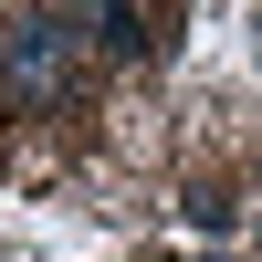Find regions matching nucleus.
I'll list each match as a JSON object with an SVG mask.
<instances>
[{
	"label": "nucleus",
	"instance_id": "1",
	"mask_svg": "<svg viewBox=\"0 0 262 262\" xmlns=\"http://www.w3.org/2000/svg\"><path fill=\"white\" fill-rule=\"evenodd\" d=\"M63 74H74V32L63 21H11L0 32V95L11 105H53Z\"/></svg>",
	"mask_w": 262,
	"mask_h": 262
},
{
	"label": "nucleus",
	"instance_id": "2",
	"mask_svg": "<svg viewBox=\"0 0 262 262\" xmlns=\"http://www.w3.org/2000/svg\"><path fill=\"white\" fill-rule=\"evenodd\" d=\"M95 32H105V53H147V0H95Z\"/></svg>",
	"mask_w": 262,
	"mask_h": 262
}]
</instances>
